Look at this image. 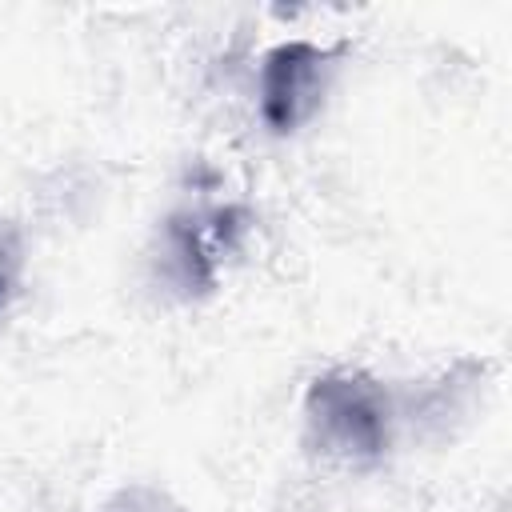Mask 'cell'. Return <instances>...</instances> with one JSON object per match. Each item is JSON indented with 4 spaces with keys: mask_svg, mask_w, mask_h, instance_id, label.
Segmentation results:
<instances>
[{
    "mask_svg": "<svg viewBox=\"0 0 512 512\" xmlns=\"http://www.w3.org/2000/svg\"><path fill=\"white\" fill-rule=\"evenodd\" d=\"M304 424L316 452L344 464H376L392 444V400L368 372L336 368L308 384Z\"/></svg>",
    "mask_w": 512,
    "mask_h": 512,
    "instance_id": "1",
    "label": "cell"
},
{
    "mask_svg": "<svg viewBox=\"0 0 512 512\" xmlns=\"http://www.w3.org/2000/svg\"><path fill=\"white\" fill-rule=\"evenodd\" d=\"M340 48H320L312 40H284L260 60V120L288 136L324 104L328 80L336 72Z\"/></svg>",
    "mask_w": 512,
    "mask_h": 512,
    "instance_id": "2",
    "label": "cell"
},
{
    "mask_svg": "<svg viewBox=\"0 0 512 512\" xmlns=\"http://www.w3.org/2000/svg\"><path fill=\"white\" fill-rule=\"evenodd\" d=\"M16 272H20V256L8 240H0V308H8V300L16 292Z\"/></svg>",
    "mask_w": 512,
    "mask_h": 512,
    "instance_id": "3",
    "label": "cell"
}]
</instances>
